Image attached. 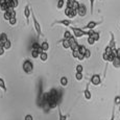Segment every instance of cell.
Here are the masks:
<instances>
[{
    "label": "cell",
    "instance_id": "cell-21",
    "mask_svg": "<svg viewBox=\"0 0 120 120\" xmlns=\"http://www.w3.org/2000/svg\"><path fill=\"white\" fill-rule=\"evenodd\" d=\"M0 40H1L3 43L6 42V41L8 40V34H6L5 33H1V34H0Z\"/></svg>",
    "mask_w": 120,
    "mask_h": 120
},
{
    "label": "cell",
    "instance_id": "cell-15",
    "mask_svg": "<svg viewBox=\"0 0 120 120\" xmlns=\"http://www.w3.org/2000/svg\"><path fill=\"white\" fill-rule=\"evenodd\" d=\"M112 64H113V66H114L115 68H120V59L118 56H116L114 59V61L112 62Z\"/></svg>",
    "mask_w": 120,
    "mask_h": 120
},
{
    "label": "cell",
    "instance_id": "cell-19",
    "mask_svg": "<svg viewBox=\"0 0 120 120\" xmlns=\"http://www.w3.org/2000/svg\"><path fill=\"white\" fill-rule=\"evenodd\" d=\"M40 59H41V61H43V62H46L48 60V53L47 52H41L40 53Z\"/></svg>",
    "mask_w": 120,
    "mask_h": 120
},
{
    "label": "cell",
    "instance_id": "cell-42",
    "mask_svg": "<svg viewBox=\"0 0 120 120\" xmlns=\"http://www.w3.org/2000/svg\"><path fill=\"white\" fill-rule=\"evenodd\" d=\"M3 44H4V43L2 42L1 40H0V48H1V47H3Z\"/></svg>",
    "mask_w": 120,
    "mask_h": 120
},
{
    "label": "cell",
    "instance_id": "cell-31",
    "mask_svg": "<svg viewBox=\"0 0 120 120\" xmlns=\"http://www.w3.org/2000/svg\"><path fill=\"white\" fill-rule=\"evenodd\" d=\"M94 1H95V0H90V8H91V14H93V11H94Z\"/></svg>",
    "mask_w": 120,
    "mask_h": 120
},
{
    "label": "cell",
    "instance_id": "cell-35",
    "mask_svg": "<svg viewBox=\"0 0 120 120\" xmlns=\"http://www.w3.org/2000/svg\"><path fill=\"white\" fill-rule=\"evenodd\" d=\"M72 55H73V57L77 59L78 55H79V51H77V50H74V51H72Z\"/></svg>",
    "mask_w": 120,
    "mask_h": 120
},
{
    "label": "cell",
    "instance_id": "cell-6",
    "mask_svg": "<svg viewBox=\"0 0 120 120\" xmlns=\"http://www.w3.org/2000/svg\"><path fill=\"white\" fill-rule=\"evenodd\" d=\"M77 15L79 16V17H85L87 14V8L85 4H79V6H78L77 8Z\"/></svg>",
    "mask_w": 120,
    "mask_h": 120
},
{
    "label": "cell",
    "instance_id": "cell-33",
    "mask_svg": "<svg viewBox=\"0 0 120 120\" xmlns=\"http://www.w3.org/2000/svg\"><path fill=\"white\" fill-rule=\"evenodd\" d=\"M11 25H16V23H17V18H11V19L8 21Z\"/></svg>",
    "mask_w": 120,
    "mask_h": 120
},
{
    "label": "cell",
    "instance_id": "cell-20",
    "mask_svg": "<svg viewBox=\"0 0 120 120\" xmlns=\"http://www.w3.org/2000/svg\"><path fill=\"white\" fill-rule=\"evenodd\" d=\"M0 88H1L2 90H3L4 92H6V85H5V82H4V79L2 77H0Z\"/></svg>",
    "mask_w": 120,
    "mask_h": 120
},
{
    "label": "cell",
    "instance_id": "cell-44",
    "mask_svg": "<svg viewBox=\"0 0 120 120\" xmlns=\"http://www.w3.org/2000/svg\"><path fill=\"white\" fill-rule=\"evenodd\" d=\"M76 1H77V0H76Z\"/></svg>",
    "mask_w": 120,
    "mask_h": 120
},
{
    "label": "cell",
    "instance_id": "cell-30",
    "mask_svg": "<svg viewBox=\"0 0 120 120\" xmlns=\"http://www.w3.org/2000/svg\"><path fill=\"white\" fill-rule=\"evenodd\" d=\"M88 44H89V45H94V44H95V41H94V39L93 38H91V37H88Z\"/></svg>",
    "mask_w": 120,
    "mask_h": 120
},
{
    "label": "cell",
    "instance_id": "cell-18",
    "mask_svg": "<svg viewBox=\"0 0 120 120\" xmlns=\"http://www.w3.org/2000/svg\"><path fill=\"white\" fill-rule=\"evenodd\" d=\"M31 48H33L31 50H37V51L43 52V51H42V49H41V45H40L39 43H34V44H33V46H31Z\"/></svg>",
    "mask_w": 120,
    "mask_h": 120
},
{
    "label": "cell",
    "instance_id": "cell-17",
    "mask_svg": "<svg viewBox=\"0 0 120 120\" xmlns=\"http://www.w3.org/2000/svg\"><path fill=\"white\" fill-rule=\"evenodd\" d=\"M18 5H19V1H18V0H11L8 8H14V10H15L16 8H18Z\"/></svg>",
    "mask_w": 120,
    "mask_h": 120
},
{
    "label": "cell",
    "instance_id": "cell-28",
    "mask_svg": "<svg viewBox=\"0 0 120 120\" xmlns=\"http://www.w3.org/2000/svg\"><path fill=\"white\" fill-rule=\"evenodd\" d=\"M75 71H76L77 73H82V71H84V67H82V65H76V67H75Z\"/></svg>",
    "mask_w": 120,
    "mask_h": 120
},
{
    "label": "cell",
    "instance_id": "cell-26",
    "mask_svg": "<svg viewBox=\"0 0 120 120\" xmlns=\"http://www.w3.org/2000/svg\"><path fill=\"white\" fill-rule=\"evenodd\" d=\"M11 46V43L10 40H8L6 42H4V44H3V48H4L5 50H8V49H10Z\"/></svg>",
    "mask_w": 120,
    "mask_h": 120
},
{
    "label": "cell",
    "instance_id": "cell-24",
    "mask_svg": "<svg viewBox=\"0 0 120 120\" xmlns=\"http://www.w3.org/2000/svg\"><path fill=\"white\" fill-rule=\"evenodd\" d=\"M3 18H4V20H6V21H10L11 19V15L10 11H5V13L3 14Z\"/></svg>",
    "mask_w": 120,
    "mask_h": 120
},
{
    "label": "cell",
    "instance_id": "cell-3",
    "mask_svg": "<svg viewBox=\"0 0 120 120\" xmlns=\"http://www.w3.org/2000/svg\"><path fill=\"white\" fill-rule=\"evenodd\" d=\"M101 23V21L99 22H96V21H90L88 22V24H86L84 27H82L84 30H86V29H88V30H94V28H95L97 25H99Z\"/></svg>",
    "mask_w": 120,
    "mask_h": 120
},
{
    "label": "cell",
    "instance_id": "cell-36",
    "mask_svg": "<svg viewBox=\"0 0 120 120\" xmlns=\"http://www.w3.org/2000/svg\"><path fill=\"white\" fill-rule=\"evenodd\" d=\"M102 59H103V61H105V62H109V54H107L105 52L102 55Z\"/></svg>",
    "mask_w": 120,
    "mask_h": 120
},
{
    "label": "cell",
    "instance_id": "cell-10",
    "mask_svg": "<svg viewBox=\"0 0 120 120\" xmlns=\"http://www.w3.org/2000/svg\"><path fill=\"white\" fill-rule=\"evenodd\" d=\"M109 46L111 48H112L113 50H116L117 48H116V43H115V38H114V34H113L112 33H111V41H110V44H109Z\"/></svg>",
    "mask_w": 120,
    "mask_h": 120
},
{
    "label": "cell",
    "instance_id": "cell-8",
    "mask_svg": "<svg viewBox=\"0 0 120 120\" xmlns=\"http://www.w3.org/2000/svg\"><path fill=\"white\" fill-rule=\"evenodd\" d=\"M84 97L86 98L87 100H90V99L92 98V93L89 89V84H87L86 89H85V91H84Z\"/></svg>",
    "mask_w": 120,
    "mask_h": 120
},
{
    "label": "cell",
    "instance_id": "cell-25",
    "mask_svg": "<svg viewBox=\"0 0 120 120\" xmlns=\"http://www.w3.org/2000/svg\"><path fill=\"white\" fill-rule=\"evenodd\" d=\"M40 51H37V50H31V56L34 57V59H38V57H40Z\"/></svg>",
    "mask_w": 120,
    "mask_h": 120
},
{
    "label": "cell",
    "instance_id": "cell-9",
    "mask_svg": "<svg viewBox=\"0 0 120 120\" xmlns=\"http://www.w3.org/2000/svg\"><path fill=\"white\" fill-rule=\"evenodd\" d=\"M55 24H61V25H65V26H71V23L72 21L69 19H64V20H57L54 22Z\"/></svg>",
    "mask_w": 120,
    "mask_h": 120
},
{
    "label": "cell",
    "instance_id": "cell-7",
    "mask_svg": "<svg viewBox=\"0 0 120 120\" xmlns=\"http://www.w3.org/2000/svg\"><path fill=\"white\" fill-rule=\"evenodd\" d=\"M30 15H31V8L29 6V4H27L24 8V16H25V19H26V23L28 24L29 23V18H30Z\"/></svg>",
    "mask_w": 120,
    "mask_h": 120
},
{
    "label": "cell",
    "instance_id": "cell-39",
    "mask_svg": "<svg viewBox=\"0 0 120 120\" xmlns=\"http://www.w3.org/2000/svg\"><path fill=\"white\" fill-rule=\"evenodd\" d=\"M78 60H79V61H82V60H85L86 59V57H85V55H82V54H80L79 53V55H78V57H77Z\"/></svg>",
    "mask_w": 120,
    "mask_h": 120
},
{
    "label": "cell",
    "instance_id": "cell-37",
    "mask_svg": "<svg viewBox=\"0 0 120 120\" xmlns=\"http://www.w3.org/2000/svg\"><path fill=\"white\" fill-rule=\"evenodd\" d=\"M90 56H91V51H90L89 49H87L86 53H85V57H86V59H89Z\"/></svg>",
    "mask_w": 120,
    "mask_h": 120
},
{
    "label": "cell",
    "instance_id": "cell-43",
    "mask_svg": "<svg viewBox=\"0 0 120 120\" xmlns=\"http://www.w3.org/2000/svg\"><path fill=\"white\" fill-rule=\"evenodd\" d=\"M118 110H119V112H120V105H119V109Z\"/></svg>",
    "mask_w": 120,
    "mask_h": 120
},
{
    "label": "cell",
    "instance_id": "cell-12",
    "mask_svg": "<svg viewBox=\"0 0 120 120\" xmlns=\"http://www.w3.org/2000/svg\"><path fill=\"white\" fill-rule=\"evenodd\" d=\"M41 49H42V51H44V52L48 51V49H49V44H48L47 41H44V42L41 44Z\"/></svg>",
    "mask_w": 120,
    "mask_h": 120
},
{
    "label": "cell",
    "instance_id": "cell-40",
    "mask_svg": "<svg viewBox=\"0 0 120 120\" xmlns=\"http://www.w3.org/2000/svg\"><path fill=\"white\" fill-rule=\"evenodd\" d=\"M4 52H5V49H4L3 47H1V48H0V55H3Z\"/></svg>",
    "mask_w": 120,
    "mask_h": 120
},
{
    "label": "cell",
    "instance_id": "cell-41",
    "mask_svg": "<svg viewBox=\"0 0 120 120\" xmlns=\"http://www.w3.org/2000/svg\"><path fill=\"white\" fill-rule=\"evenodd\" d=\"M4 4H6V1H5V0H0V6H1V5H4Z\"/></svg>",
    "mask_w": 120,
    "mask_h": 120
},
{
    "label": "cell",
    "instance_id": "cell-1",
    "mask_svg": "<svg viewBox=\"0 0 120 120\" xmlns=\"http://www.w3.org/2000/svg\"><path fill=\"white\" fill-rule=\"evenodd\" d=\"M22 68H23V71H24L25 73L30 74V73L34 71V64L31 63V61H29V60H25V61L23 62Z\"/></svg>",
    "mask_w": 120,
    "mask_h": 120
},
{
    "label": "cell",
    "instance_id": "cell-5",
    "mask_svg": "<svg viewBox=\"0 0 120 120\" xmlns=\"http://www.w3.org/2000/svg\"><path fill=\"white\" fill-rule=\"evenodd\" d=\"M90 82L94 86H98V85L101 84V77L99 74H93L90 78Z\"/></svg>",
    "mask_w": 120,
    "mask_h": 120
},
{
    "label": "cell",
    "instance_id": "cell-11",
    "mask_svg": "<svg viewBox=\"0 0 120 120\" xmlns=\"http://www.w3.org/2000/svg\"><path fill=\"white\" fill-rule=\"evenodd\" d=\"M57 112H59V120H67L68 119V115H65L62 113V110L60 108V105L57 107Z\"/></svg>",
    "mask_w": 120,
    "mask_h": 120
},
{
    "label": "cell",
    "instance_id": "cell-22",
    "mask_svg": "<svg viewBox=\"0 0 120 120\" xmlns=\"http://www.w3.org/2000/svg\"><path fill=\"white\" fill-rule=\"evenodd\" d=\"M64 5H65V0H59V1H57L56 6L59 10H62V8H64Z\"/></svg>",
    "mask_w": 120,
    "mask_h": 120
},
{
    "label": "cell",
    "instance_id": "cell-4",
    "mask_svg": "<svg viewBox=\"0 0 120 120\" xmlns=\"http://www.w3.org/2000/svg\"><path fill=\"white\" fill-rule=\"evenodd\" d=\"M65 15L69 18V19H73V18H75L77 16V11L75 10H73V8H65Z\"/></svg>",
    "mask_w": 120,
    "mask_h": 120
},
{
    "label": "cell",
    "instance_id": "cell-14",
    "mask_svg": "<svg viewBox=\"0 0 120 120\" xmlns=\"http://www.w3.org/2000/svg\"><path fill=\"white\" fill-rule=\"evenodd\" d=\"M61 43L62 45H63V47L65 48V49H68V48H70V42H69V40H67V39H63V40H61Z\"/></svg>",
    "mask_w": 120,
    "mask_h": 120
},
{
    "label": "cell",
    "instance_id": "cell-34",
    "mask_svg": "<svg viewBox=\"0 0 120 120\" xmlns=\"http://www.w3.org/2000/svg\"><path fill=\"white\" fill-rule=\"evenodd\" d=\"M24 120H34V117H33V115H30V114H27V115H25V117H24Z\"/></svg>",
    "mask_w": 120,
    "mask_h": 120
},
{
    "label": "cell",
    "instance_id": "cell-16",
    "mask_svg": "<svg viewBox=\"0 0 120 120\" xmlns=\"http://www.w3.org/2000/svg\"><path fill=\"white\" fill-rule=\"evenodd\" d=\"M60 82H61V86L62 87H66L68 85V78L66 76H62L61 79H60Z\"/></svg>",
    "mask_w": 120,
    "mask_h": 120
},
{
    "label": "cell",
    "instance_id": "cell-38",
    "mask_svg": "<svg viewBox=\"0 0 120 120\" xmlns=\"http://www.w3.org/2000/svg\"><path fill=\"white\" fill-rule=\"evenodd\" d=\"M115 53H116V56H118L120 59V48H117L116 51H115Z\"/></svg>",
    "mask_w": 120,
    "mask_h": 120
},
{
    "label": "cell",
    "instance_id": "cell-29",
    "mask_svg": "<svg viewBox=\"0 0 120 120\" xmlns=\"http://www.w3.org/2000/svg\"><path fill=\"white\" fill-rule=\"evenodd\" d=\"M82 78H84V75H82V73H75V79L76 80H78V82H79V80H82Z\"/></svg>",
    "mask_w": 120,
    "mask_h": 120
},
{
    "label": "cell",
    "instance_id": "cell-23",
    "mask_svg": "<svg viewBox=\"0 0 120 120\" xmlns=\"http://www.w3.org/2000/svg\"><path fill=\"white\" fill-rule=\"evenodd\" d=\"M87 49L88 48H86V46H84V45H79V53L80 54H82V55H85V53H86V51H87Z\"/></svg>",
    "mask_w": 120,
    "mask_h": 120
},
{
    "label": "cell",
    "instance_id": "cell-27",
    "mask_svg": "<svg viewBox=\"0 0 120 120\" xmlns=\"http://www.w3.org/2000/svg\"><path fill=\"white\" fill-rule=\"evenodd\" d=\"M71 37H73V34H71V31L66 30L65 33H64V39H67V40H69V39H70Z\"/></svg>",
    "mask_w": 120,
    "mask_h": 120
},
{
    "label": "cell",
    "instance_id": "cell-32",
    "mask_svg": "<svg viewBox=\"0 0 120 120\" xmlns=\"http://www.w3.org/2000/svg\"><path fill=\"white\" fill-rule=\"evenodd\" d=\"M114 103H115V105H120V96H119V95L115 96V99H114Z\"/></svg>",
    "mask_w": 120,
    "mask_h": 120
},
{
    "label": "cell",
    "instance_id": "cell-2",
    "mask_svg": "<svg viewBox=\"0 0 120 120\" xmlns=\"http://www.w3.org/2000/svg\"><path fill=\"white\" fill-rule=\"evenodd\" d=\"M31 18H33V21H34V29L37 31V34L38 37H40L42 34V28H41V25H40V22L37 20L36 16H34V10L31 8Z\"/></svg>",
    "mask_w": 120,
    "mask_h": 120
},
{
    "label": "cell",
    "instance_id": "cell-13",
    "mask_svg": "<svg viewBox=\"0 0 120 120\" xmlns=\"http://www.w3.org/2000/svg\"><path fill=\"white\" fill-rule=\"evenodd\" d=\"M90 37L93 38L95 42H97V41H99V39H100V34H99L98 31H96V30H93V33H92V34Z\"/></svg>",
    "mask_w": 120,
    "mask_h": 120
}]
</instances>
